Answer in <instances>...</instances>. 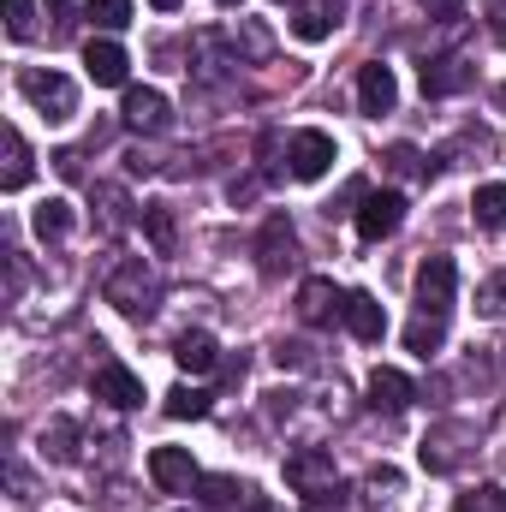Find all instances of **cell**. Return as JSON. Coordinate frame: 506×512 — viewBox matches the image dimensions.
Wrapping results in <instances>:
<instances>
[{
  "mask_svg": "<svg viewBox=\"0 0 506 512\" xmlns=\"http://www.w3.org/2000/svg\"><path fill=\"white\" fill-rule=\"evenodd\" d=\"M102 298L131 316V322H143V316H155V298H161V286H155V274H149V262L143 256H126V262H114L108 268V280H102Z\"/></svg>",
  "mask_w": 506,
  "mask_h": 512,
  "instance_id": "6da1fadb",
  "label": "cell"
},
{
  "mask_svg": "<svg viewBox=\"0 0 506 512\" xmlns=\"http://www.w3.org/2000/svg\"><path fill=\"white\" fill-rule=\"evenodd\" d=\"M18 90H24V102H30L48 126H60V120L78 114V84H72L66 72H54V66H24V72H18Z\"/></svg>",
  "mask_w": 506,
  "mask_h": 512,
  "instance_id": "7a4b0ae2",
  "label": "cell"
},
{
  "mask_svg": "<svg viewBox=\"0 0 506 512\" xmlns=\"http://www.w3.org/2000/svg\"><path fill=\"white\" fill-rule=\"evenodd\" d=\"M453 292H459V268H453V256H423V268H417V316L447 328V316H453Z\"/></svg>",
  "mask_w": 506,
  "mask_h": 512,
  "instance_id": "3957f363",
  "label": "cell"
},
{
  "mask_svg": "<svg viewBox=\"0 0 506 512\" xmlns=\"http://www.w3.org/2000/svg\"><path fill=\"white\" fill-rule=\"evenodd\" d=\"M286 489L292 495H334V453L328 447H292L286 453Z\"/></svg>",
  "mask_w": 506,
  "mask_h": 512,
  "instance_id": "277c9868",
  "label": "cell"
},
{
  "mask_svg": "<svg viewBox=\"0 0 506 512\" xmlns=\"http://www.w3.org/2000/svg\"><path fill=\"white\" fill-rule=\"evenodd\" d=\"M286 161H292V179H322V173L340 161V149H334V137H328V131H292Z\"/></svg>",
  "mask_w": 506,
  "mask_h": 512,
  "instance_id": "5b68a950",
  "label": "cell"
},
{
  "mask_svg": "<svg viewBox=\"0 0 506 512\" xmlns=\"http://www.w3.org/2000/svg\"><path fill=\"white\" fill-rule=\"evenodd\" d=\"M399 221H405V197L399 191H370L364 209H358V239L364 245H381V239L399 233Z\"/></svg>",
  "mask_w": 506,
  "mask_h": 512,
  "instance_id": "8992f818",
  "label": "cell"
},
{
  "mask_svg": "<svg viewBox=\"0 0 506 512\" xmlns=\"http://www.w3.org/2000/svg\"><path fill=\"white\" fill-rule=\"evenodd\" d=\"M149 477H155V489H167V495H191L197 489V459L185 453V447H155L149 453Z\"/></svg>",
  "mask_w": 506,
  "mask_h": 512,
  "instance_id": "52a82bcc",
  "label": "cell"
},
{
  "mask_svg": "<svg viewBox=\"0 0 506 512\" xmlns=\"http://www.w3.org/2000/svg\"><path fill=\"white\" fill-rule=\"evenodd\" d=\"M292 251H298L292 221H286V215H268L262 233H256V268H262V274H286V268H292Z\"/></svg>",
  "mask_w": 506,
  "mask_h": 512,
  "instance_id": "ba28073f",
  "label": "cell"
},
{
  "mask_svg": "<svg viewBox=\"0 0 506 512\" xmlns=\"http://www.w3.org/2000/svg\"><path fill=\"white\" fill-rule=\"evenodd\" d=\"M393 102H399V78H393V66L370 60V66L358 72V108H364L370 120H381V114H393Z\"/></svg>",
  "mask_w": 506,
  "mask_h": 512,
  "instance_id": "9c48e42d",
  "label": "cell"
},
{
  "mask_svg": "<svg viewBox=\"0 0 506 512\" xmlns=\"http://www.w3.org/2000/svg\"><path fill=\"white\" fill-rule=\"evenodd\" d=\"M471 78H477V66L465 54L423 60V96H459V90H471Z\"/></svg>",
  "mask_w": 506,
  "mask_h": 512,
  "instance_id": "30bf717a",
  "label": "cell"
},
{
  "mask_svg": "<svg viewBox=\"0 0 506 512\" xmlns=\"http://www.w3.org/2000/svg\"><path fill=\"white\" fill-rule=\"evenodd\" d=\"M298 316L310 322V328H328L334 316H346V292H334V280H304L298 286Z\"/></svg>",
  "mask_w": 506,
  "mask_h": 512,
  "instance_id": "8fae6325",
  "label": "cell"
},
{
  "mask_svg": "<svg viewBox=\"0 0 506 512\" xmlns=\"http://www.w3.org/2000/svg\"><path fill=\"white\" fill-rule=\"evenodd\" d=\"M120 120H126L131 131H143V137H155V131H167V120H173V108H167V96L161 90H126V108H120Z\"/></svg>",
  "mask_w": 506,
  "mask_h": 512,
  "instance_id": "7c38bea8",
  "label": "cell"
},
{
  "mask_svg": "<svg viewBox=\"0 0 506 512\" xmlns=\"http://www.w3.org/2000/svg\"><path fill=\"white\" fill-rule=\"evenodd\" d=\"M173 364H179L185 376H209V370L221 364V346H215V334H203V328L179 334V340H173Z\"/></svg>",
  "mask_w": 506,
  "mask_h": 512,
  "instance_id": "4fadbf2b",
  "label": "cell"
},
{
  "mask_svg": "<svg viewBox=\"0 0 506 512\" xmlns=\"http://www.w3.org/2000/svg\"><path fill=\"white\" fill-rule=\"evenodd\" d=\"M126 66H131V60H126V48H120V42H108V36L84 48V72H90V78H96L102 90H114V84H126Z\"/></svg>",
  "mask_w": 506,
  "mask_h": 512,
  "instance_id": "5bb4252c",
  "label": "cell"
},
{
  "mask_svg": "<svg viewBox=\"0 0 506 512\" xmlns=\"http://www.w3.org/2000/svg\"><path fill=\"white\" fill-rule=\"evenodd\" d=\"M96 399H108V405H120V411H137V405H143V382L131 376L126 364H102V370H96Z\"/></svg>",
  "mask_w": 506,
  "mask_h": 512,
  "instance_id": "9a60e30c",
  "label": "cell"
},
{
  "mask_svg": "<svg viewBox=\"0 0 506 512\" xmlns=\"http://www.w3.org/2000/svg\"><path fill=\"white\" fill-rule=\"evenodd\" d=\"M346 328H352L364 346H376L381 334H387V310H381L370 292H346Z\"/></svg>",
  "mask_w": 506,
  "mask_h": 512,
  "instance_id": "2e32d148",
  "label": "cell"
},
{
  "mask_svg": "<svg viewBox=\"0 0 506 512\" xmlns=\"http://www.w3.org/2000/svg\"><path fill=\"white\" fill-rule=\"evenodd\" d=\"M334 24H340V12H334L328 0H298L292 36H298V42H328V36H334Z\"/></svg>",
  "mask_w": 506,
  "mask_h": 512,
  "instance_id": "e0dca14e",
  "label": "cell"
},
{
  "mask_svg": "<svg viewBox=\"0 0 506 512\" xmlns=\"http://www.w3.org/2000/svg\"><path fill=\"white\" fill-rule=\"evenodd\" d=\"M459 441H465V429H459V423H447V429L423 435V447H417L423 471H453V465H459Z\"/></svg>",
  "mask_w": 506,
  "mask_h": 512,
  "instance_id": "ac0fdd59",
  "label": "cell"
},
{
  "mask_svg": "<svg viewBox=\"0 0 506 512\" xmlns=\"http://www.w3.org/2000/svg\"><path fill=\"white\" fill-rule=\"evenodd\" d=\"M411 399H417V387H411L405 370H376V376H370V405H376V411H405Z\"/></svg>",
  "mask_w": 506,
  "mask_h": 512,
  "instance_id": "d6986e66",
  "label": "cell"
},
{
  "mask_svg": "<svg viewBox=\"0 0 506 512\" xmlns=\"http://www.w3.org/2000/svg\"><path fill=\"white\" fill-rule=\"evenodd\" d=\"M30 227H36V239H66L72 233V203L66 197H48V203H36V215H30Z\"/></svg>",
  "mask_w": 506,
  "mask_h": 512,
  "instance_id": "ffe728a7",
  "label": "cell"
},
{
  "mask_svg": "<svg viewBox=\"0 0 506 512\" xmlns=\"http://www.w3.org/2000/svg\"><path fill=\"white\" fill-rule=\"evenodd\" d=\"M30 185V143L18 131H6V167H0V191H24Z\"/></svg>",
  "mask_w": 506,
  "mask_h": 512,
  "instance_id": "44dd1931",
  "label": "cell"
},
{
  "mask_svg": "<svg viewBox=\"0 0 506 512\" xmlns=\"http://www.w3.org/2000/svg\"><path fill=\"white\" fill-rule=\"evenodd\" d=\"M42 459H54V465H72V459H78V423L54 417V423L42 429Z\"/></svg>",
  "mask_w": 506,
  "mask_h": 512,
  "instance_id": "7402d4cb",
  "label": "cell"
},
{
  "mask_svg": "<svg viewBox=\"0 0 506 512\" xmlns=\"http://www.w3.org/2000/svg\"><path fill=\"white\" fill-rule=\"evenodd\" d=\"M471 215H477V227H483V233H501V227H506V185H477Z\"/></svg>",
  "mask_w": 506,
  "mask_h": 512,
  "instance_id": "603a6c76",
  "label": "cell"
},
{
  "mask_svg": "<svg viewBox=\"0 0 506 512\" xmlns=\"http://www.w3.org/2000/svg\"><path fill=\"white\" fill-rule=\"evenodd\" d=\"M197 495H203L215 512H233L239 501H251V489H245L239 477H197Z\"/></svg>",
  "mask_w": 506,
  "mask_h": 512,
  "instance_id": "cb8c5ba5",
  "label": "cell"
},
{
  "mask_svg": "<svg viewBox=\"0 0 506 512\" xmlns=\"http://www.w3.org/2000/svg\"><path fill=\"white\" fill-rule=\"evenodd\" d=\"M143 233H149V245L167 256L179 245V227H173V209L167 203H143Z\"/></svg>",
  "mask_w": 506,
  "mask_h": 512,
  "instance_id": "d4e9b609",
  "label": "cell"
},
{
  "mask_svg": "<svg viewBox=\"0 0 506 512\" xmlns=\"http://www.w3.org/2000/svg\"><path fill=\"white\" fill-rule=\"evenodd\" d=\"M441 340H447V328H441V322H423V316H417V322L405 328V346H411L417 358H429V352H441Z\"/></svg>",
  "mask_w": 506,
  "mask_h": 512,
  "instance_id": "484cf974",
  "label": "cell"
},
{
  "mask_svg": "<svg viewBox=\"0 0 506 512\" xmlns=\"http://www.w3.org/2000/svg\"><path fill=\"white\" fill-rule=\"evenodd\" d=\"M167 417H209V393L203 387H173L167 393Z\"/></svg>",
  "mask_w": 506,
  "mask_h": 512,
  "instance_id": "4316f807",
  "label": "cell"
},
{
  "mask_svg": "<svg viewBox=\"0 0 506 512\" xmlns=\"http://www.w3.org/2000/svg\"><path fill=\"white\" fill-rule=\"evenodd\" d=\"M84 12H90L102 30H126L131 24V0H84Z\"/></svg>",
  "mask_w": 506,
  "mask_h": 512,
  "instance_id": "83f0119b",
  "label": "cell"
},
{
  "mask_svg": "<svg viewBox=\"0 0 506 512\" xmlns=\"http://www.w3.org/2000/svg\"><path fill=\"white\" fill-rule=\"evenodd\" d=\"M387 167H393V173H405V179H429V173H435L411 143H393V149H387Z\"/></svg>",
  "mask_w": 506,
  "mask_h": 512,
  "instance_id": "f1b7e54d",
  "label": "cell"
},
{
  "mask_svg": "<svg viewBox=\"0 0 506 512\" xmlns=\"http://www.w3.org/2000/svg\"><path fill=\"white\" fill-rule=\"evenodd\" d=\"M6 36H12V42L36 36V12H30V0H6Z\"/></svg>",
  "mask_w": 506,
  "mask_h": 512,
  "instance_id": "f546056e",
  "label": "cell"
},
{
  "mask_svg": "<svg viewBox=\"0 0 506 512\" xmlns=\"http://www.w3.org/2000/svg\"><path fill=\"white\" fill-rule=\"evenodd\" d=\"M459 512H506V495L495 489V483H483V489L459 495Z\"/></svg>",
  "mask_w": 506,
  "mask_h": 512,
  "instance_id": "4dcf8cb0",
  "label": "cell"
},
{
  "mask_svg": "<svg viewBox=\"0 0 506 512\" xmlns=\"http://www.w3.org/2000/svg\"><path fill=\"white\" fill-rule=\"evenodd\" d=\"M96 203H102V227H108V233L126 227V197H120L114 185H96Z\"/></svg>",
  "mask_w": 506,
  "mask_h": 512,
  "instance_id": "1f68e13d",
  "label": "cell"
},
{
  "mask_svg": "<svg viewBox=\"0 0 506 512\" xmlns=\"http://www.w3.org/2000/svg\"><path fill=\"white\" fill-rule=\"evenodd\" d=\"M477 310H483V316H506V274L477 286Z\"/></svg>",
  "mask_w": 506,
  "mask_h": 512,
  "instance_id": "d6a6232c",
  "label": "cell"
},
{
  "mask_svg": "<svg viewBox=\"0 0 506 512\" xmlns=\"http://www.w3.org/2000/svg\"><path fill=\"white\" fill-rule=\"evenodd\" d=\"M364 489H370V501H393V495H399V471H387V465H381V471H370V483H364Z\"/></svg>",
  "mask_w": 506,
  "mask_h": 512,
  "instance_id": "836d02e7",
  "label": "cell"
},
{
  "mask_svg": "<svg viewBox=\"0 0 506 512\" xmlns=\"http://www.w3.org/2000/svg\"><path fill=\"white\" fill-rule=\"evenodd\" d=\"M417 6H423L429 18H459V12H465V0H417Z\"/></svg>",
  "mask_w": 506,
  "mask_h": 512,
  "instance_id": "e575fe53",
  "label": "cell"
},
{
  "mask_svg": "<svg viewBox=\"0 0 506 512\" xmlns=\"http://www.w3.org/2000/svg\"><path fill=\"white\" fill-rule=\"evenodd\" d=\"M489 30H495V42L506 48V0H489Z\"/></svg>",
  "mask_w": 506,
  "mask_h": 512,
  "instance_id": "d590c367",
  "label": "cell"
},
{
  "mask_svg": "<svg viewBox=\"0 0 506 512\" xmlns=\"http://www.w3.org/2000/svg\"><path fill=\"white\" fill-rule=\"evenodd\" d=\"M54 167H60L66 179H78V173H84V161H78V149H60V155H54Z\"/></svg>",
  "mask_w": 506,
  "mask_h": 512,
  "instance_id": "8d00e7d4",
  "label": "cell"
},
{
  "mask_svg": "<svg viewBox=\"0 0 506 512\" xmlns=\"http://www.w3.org/2000/svg\"><path fill=\"white\" fill-rule=\"evenodd\" d=\"M149 6H155V12H173V6H179V0H149Z\"/></svg>",
  "mask_w": 506,
  "mask_h": 512,
  "instance_id": "74e56055",
  "label": "cell"
},
{
  "mask_svg": "<svg viewBox=\"0 0 506 512\" xmlns=\"http://www.w3.org/2000/svg\"><path fill=\"white\" fill-rule=\"evenodd\" d=\"M501 108H506V84H501Z\"/></svg>",
  "mask_w": 506,
  "mask_h": 512,
  "instance_id": "f35d334b",
  "label": "cell"
},
{
  "mask_svg": "<svg viewBox=\"0 0 506 512\" xmlns=\"http://www.w3.org/2000/svg\"><path fill=\"white\" fill-rule=\"evenodd\" d=\"M221 6H239V0H221Z\"/></svg>",
  "mask_w": 506,
  "mask_h": 512,
  "instance_id": "ab89813d",
  "label": "cell"
},
{
  "mask_svg": "<svg viewBox=\"0 0 506 512\" xmlns=\"http://www.w3.org/2000/svg\"><path fill=\"white\" fill-rule=\"evenodd\" d=\"M280 6H298V0H280Z\"/></svg>",
  "mask_w": 506,
  "mask_h": 512,
  "instance_id": "60d3db41",
  "label": "cell"
}]
</instances>
